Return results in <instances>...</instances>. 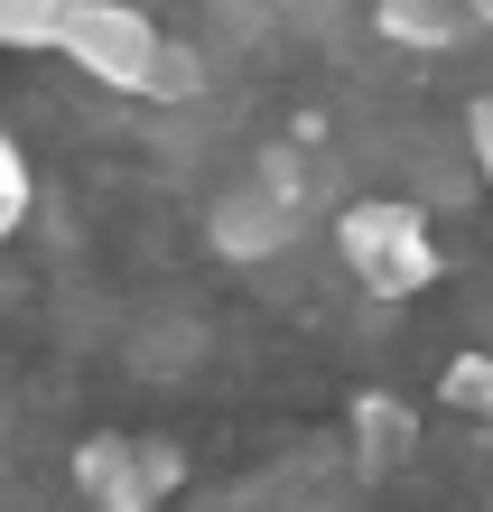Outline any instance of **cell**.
<instances>
[{
	"instance_id": "obj_1",
	"label": "cell",
	"mask_w": 493,
	"mask_h": 512,
	"mask_svg": "<svg viewBox=\"0 0 493 512\" xmlns=\"http://www.w3.org/2000/svg\"><path fill=\"white\" fill-rule=\"evenodd\" d=\"M335 252H345V270L373 298H419L428 280H438V243H428L419 205H400V196L345 205V215H335Z\"/></svg>"
},
{
	"instance_id": "obj_2",
	"label": "cell",
	"mask_w": 493,
	"mask_h": 512,
	"mask_svg": "<svg viewBox=\"0 0 493 512\" xmlns=\"http://www.w3.org/2000/svg\"><path fill=\"white\" fill-rule=\"evenodd\" d=\"M66 56L112 94H159V66H168V28H149L140 10L121 0H66Z\"/></svg>"
},
{
	"instance_id": "obj_3",
	"label": "cell",
	"mask_w": 493,
	"mask_h": 512,
	"mask_svg": "<svg viewBox=\"0 0 493 512\" xmlns=\"http://www.w3.org/2000/svg\"><path fill=\"white\" fill-rule=\"evenodd\" d=\"M177 475H187V457H177L168 438H84L75 447V494L94 503V512H159L177 494Z\"/></svg>"
},
{
	"instance_id": "obj_4",
	"label": "cell",
	"mask_w": 493,
	"mask_h": 512,
	"mask_svg": "<svg viewBox=\"0 0 493 512\" xmlns=\"http://www.w3.org/2000/svg\"><path fill=\"white\" fill-rule=\"evenodd\" d=\"M298 224H307V205L270 196L261 177H233V187L205 205V233H214V252H224V261H280L298 243Z\"/></svg>"
},
{
	"instance_id": "obj_5",
	"label": "cell",
	"mask_w": 493,
	"mask_h": 512,
	"mask_svg": "<svg viewBox=\"0 0 493 512\" xmlns=\"http://www.w3.org/2000/svg\"><path fill=\"white\" fill-rule=\"evenodd\" d=\"M373 28H382L391 47L438 56V47H466V38H475V10H456V0H382Z\"/></svg>"
},
{
	"instance_id": "obj_6",
	"label": "cell",
	"mask_w": 493,
	"mask_h": 512,
	"mask_svg": "<svg viewBox=\"0 0 493 512\" xmlns=\"http://www.w3.org/2000/svg\"><path fill=\"white\" fill-rule=\"evenodd\" d=\"M410 447H419V410H400L391 391H354V457L382 475V466L410 457Z\"/></svg>"
},
{
	"instance_id": "obj_7",
	"label": "cell",
	"mask_w": 493,
	"mask_h": 512,
	"mask_svg": "<svg viewBox=\"0 0 493 512\" xmlns=\"http://www.w3.org/2000/svg\"><path fill=\"white\" fill-rule=\"evenodd\" d=\"M438 391H447V410H466V419L493 429V354H456V364L438 373Z\"/></svg>"
},
{
	"instance_id": "obj_8",
	"label": "cell",
	"mask_w": 493,
	"mask_h": 512,
	"mask_svg": "<svg viewBox=\"0 0 493 512\" xmlns=\"http://www.w3.org/2000/svg\"><path fill=\"white\" fill-rule=\"evenodd\" d=\"M0 215H10V224L28 215V159H19V140H10V131H0Z\"/></svg>"
},
{
	"instance_id": "obj_9",
	"label": "cell",
	"mask_w": 493,
	"mask_h": 512,
	"mask_svg": "<svg viewBox=\"0 0 493 512\" xmlns=\"http://www.w3.org/2000/svg\"><path fill=\"white\" fill-rule=\"evenodd\" d=\"M466 149H475V187L493 196V94H484V103H466Z\"/></svg>"
},
{
	"instance_id": "obj_10",
	"label": "cell",
	"mask_w": 493,
	"mask_h": 512,
	"mask_svg": "<svg viewBox=\"0 0 493 512\" xmlns=\"http://www.w3.org/2000/svg\"><path fill=\"white\" fill-rule=\"evenodd\" d=\"M475 28H493V0H475Z\"/></svg>"
},
{
	"instance_id": "obj_11",
	"label": "cell",
	"mask_w": 493,
	"mask_h": 512,
	"mask_svg": "<svg viewBox=\"0 0 493 512\" xmlns=\"http://www.w3.org/2000/svg\"><path fill=\"white\" fill-rule=\"evenodd\" d=\"M0 233H10V215H0Z\"/></svg>"
}]
</instances>
